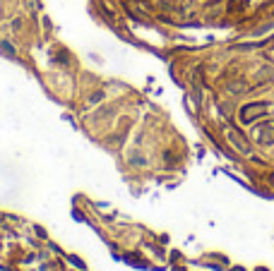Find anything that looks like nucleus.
I'll use <instances>...</instances> for the list:
<instances>
[{
	"label": "nucleus",
	"mask_w": 274,
	"mask_h": 271,
	"mask_svg": "<svg viewBox=\"0 0 274 271\" xmlns=\"http://www.w3.org/2000/svg\"><path fill=\"white\" fill-rule=\"evenodd\" d=\"M272 110V103H267V101H260V103H248V106H243L241 108V120L243 122H252L255 118H262Z\"/></svg>",
	"instance_id": "obj_1"
},
{
	"label": "nucleus",
	"mask_w": 274,
	"mask_h": 271,
	"mask_svg": "<svg viewBox=\"0 0 274 271\" xmlns=\"http://www.w3.org/2000/svg\"><path fill=\"white\" fill-rule=\"evenodd\" d=\"M255 140L260 144H274V122H260L255 127Z\"/></svg>",
	"instance_id": "obj_2"
},
{
	"label": "nucleus",
	"mask_w": 274,
	"mask_h": 271,
	"mask_svg": "<svg viewBox=\"0 0 274 271\" xmlns=\"http://www.w3.org/2000/svg\"><path fill=\"white\" fill-rule=\"evenodd\" d=\"M226 134H229L231 144H233V147H236L241 154H250V144H248V140L243 137L241 132H236V130H231V127H229V130H226Z\"/></svg>",
	"instance_id": "obj_3"
},
{
	"label": "nucleus",
	"mask_w": 274,
	"mask_h": 271,
	"mask_svg": "<svg viewBox=\"0 0 274 271\" xmlns=\"http://www.w3.org/2000/svg\"><path fill=\"white\" fill-rule=\"evenodd\" d=\"M272 183H274V175H272Z\"/></svg>",
	"instance_id": "obj_4"
}]
</instances>
